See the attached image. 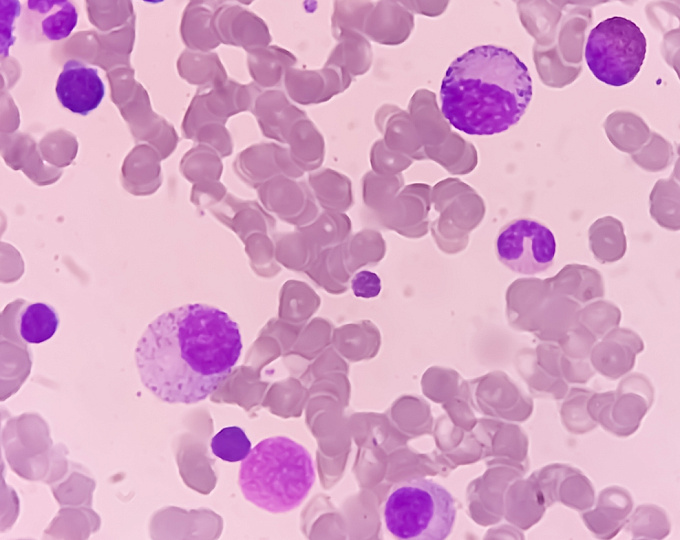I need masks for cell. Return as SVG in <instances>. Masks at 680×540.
Listing matches in <instances>:
<instances>
[{
    "instance_id": "6da1fadb",
    "label": "cell",
    "mask_w": 680,
    "mask_h": 540,
    "mask_svg": "<svg viewBox=\"0 0 680 540\" xmlns=\"http://www.w3.org/2000/svg\"><path fill=\"white\" fill-rule=\"evenodd\" d=\"M243 349L238 324L223 310L189 303L148 324L134 358L142 384L159 400L196 404L229 376Z\"/></svg>"
},
{
    "instance_id": "7a4b0ae2",
    "label": "cell",
    "mask_w": 680,
    "mask_h": 540,
    "mask_svg": "<svg viewBox=\"0 0 680 540\" xmlns=\"http://www.w3.org/2000/svg\"><path fill=\"white\" fill-rule=\"evenodd\" d=\"M533 96L527 66L509 49L476 46L448 67L440 88L441 111L457 130L493 135L518 123Z\"/></svg>"
},
{
    "instance_id": "3957f363",
    "label": "cell",
    "mask_w": 680,
    "mask_h": 540,
    "mask_svg": "<svg viewBox=\"0 0 680 540\" xmlns=\"http://www.w3.org/2000/svg\"><path fill=\"white\" fill-rule=\"evenodd\" d=\"M316 478L309 451L296 441L275 436L261 440L240 465L238 485L244 498L270 513L299 507Z\"/></svg>"
},
{
    "instance_id": "277c9868",
    "label": "cell",
    "mask_w": 680,
    "mask_h": 540,
    "mask_svg": "<svg viewBox=\"0 0 680 540\" xmlns=\"http://www.w3.org/2000/svg\"><path fill=\"white\" fill-rule=\"evenodd\" d=\"M387 530L401 540H443L456 519L450 492L432 479L413 478L393 487L383 511Z\"/></svg>"
},
{
    "instance_id": "5b68a950",
    "label": "cell",
    "mask_w": 680,
    "mask_h": 540,
    "mask_svg": "<svg viewBox=\"0 0 680 540\" xmlns=\"http://www.w3.org/2000/svg\"><path fill=\"white\" fill-rule=\"evenodd\" d=\"M646 50V37L640 28L627 18L615 16L601 21L590 31L585 60L599 81L620 87L636 78Z\"/></svg>"
},
{
    "instance_id": "8992f818",
    "label": "cell",
    "mask_w": 680,
    "mask_h": 540,
    "mask_svg": "<svg viewBox=\"0 0 680 540\" xmlns=\"http://www.w3.org/2000/svg\"><path fill=\"white\" fill-rule=\"evenodd\" d=\"M654 401V387L641 373L623 378L615 391L593 392L587 402L591 419L619 438L634 434Z\"/></svg>"
},
{
    "instance_id": "52a82bcc",
    "label": "cell",
    "mask_w": 680,
    "mask_h": 540,
    "mask_svg": "<svg viewBox=\"0 0 680 540\" xmlns=\"http://www.w3.org/2000/svg\"><path fill=\"white\" fill-rule=\"evenodd\" d=\"M498 260L515 273L534 275L553 264L556 240L542 223L519 218L504 225L495 240Z\"/></svg>"
},
{
    "instance_id": "ba28073f",
    "label": "cell",
    "mask_w": 680,
    "mask_h": 540,
    "mask_svg": "<svg viewBox=\"0 0 680 540\" xmlns=\"http://www.w3.org/2000/svg\"><path fill=\"white\" fill-rule=\"evenodd\" d=\"M530 478L547 507L560 503L583 512L595 503V490L591 481L578 468L569 464H548L535 471Z\"/></svg>"
},
{
    "instance_id": "9c48e42d",
    "label": "cell",
    "mask_w": 680,
    "mask_h": 540,
    "mask_svg": "<svg viewBox=\"0 0 680 540\" xmlns=\"http://www.w3.org/2000/svg\"><path fill=\"white\" fill-rule=\"evenodd\" d=\"M55 91L63 107L86 116L100 105L105 86L96 68L70 60L58 76Z\"/></svg>"
},
{
    "instance_id": "30bf717a",
    "label": "cell",
    "mask_w": 680,
    "mask_h": 540,
    "mask_svg": "<svg viewBox=\"0 0 680 540\" xmlns=\"http://www.w3.org/2000/svg\"><path fill=\"white\" fill-rule=\"evenodd\" d=\"M642 338L627 328L615 327L592 347L589 361L595 372L616 380L629 373L644 350Z\"/></svg>"
},
{
    "instance_id": "8fae6325",
    "label": "cell",
    "mask_w": 680,
    "mask_h": 540,
    "mask_svg": "<svg viewBox=\"0 0 680 540\" xmlns=\"http://www.w3.org/2000/svg\"><path fill=\"white\" fill-rule=\"evenodd\" d=\"M633 509L630 492L617 485L600 491L596 507L583 511L586 528L598 539L614 538L624 528Z\"/></svg>"
},
{
    "instance_id": "7c38bea8",
    "label": "cell",
    "mask_w": 680,
    "mask_h": 540,
    "mask_svg": "<svg viewBox=\"0 0 680 540\" xmlns=\"http://www.w3.org/2000/svg\"><path fill=\"white\" fill-rule=\"evenodd\" d=\"M251 112L262 134L272 140L285 143L291 127L301 115L282 90L262 91L255 99Z\"/></svg>"
},
{
    "instance_id": "4fadbf2b",
    "label": "cell",
    "mask_w": 680,
    "mask_h": 540,
    "mask_svg": "<svg viewBox=\"0 0 680 540\" xmlns=\"http://www.w3.org/2000/svg\"><path fill=\"white\" fill-rule=\"evenodd\" d=\"M222 37L227 44L246 51L268 46L272 37L266 23L255 13L239 5L228 6L220 17Z\"/></svg>"
},
{
    "instance_id": "5bb4252c",
    "label": "cell",
    "mask_w": 680,
    "mask_h": 540,
    "mask_svg": "<svg viewBox=\"0 0 680 540\" xmlns=\"http://www.w3.org/2000/svg\"><path fill=\"white\" fill-rule=\"evenodd\" d=\"M546 281L555 293L580 305L603 297L605 292L601 273L587 265L568 264Z\"/></svg>"
},
{
    "instance_id": "9a60e30c",
    "label": "cell",
    "mask_w": 680,
    "mask_h": 540,
    "mask_svg": "<svg viewBox=\"0 0 680 540\" xmlns=\"http://www.w3.org/2000/svg\"><path fill=\"white\" fill-rule=\"evenodd\" d=\"M237 166L247 180L257 183L272 174L286 172L290 167L289 152L273 142L254 144L239 154Z\"/></svg>"
},
{
    "instance_id": "2e32d148",
    "label": "cell",
    "mask_w": 680,
    "mask_h": 540,
    "mask_svg": "<svg viewBox=\"0 0 680 540\" xmlns=\"http://www.w3.org/2000/svg\"><path fill=\"white\" fill-rule=\"evenodd\" d=\"M295 57L277 45L258 47L247 51V66L254 83L261 89L281 85L285 72L295 64Z\"/></svg>"
},
{
    "instance_id": "e0dca14e",
    "label": "cell",
    "mask_w": 680,
    "mask_h": 540,
    "mask_svg": "<svg viewBox=\"0 0 680 540\" xmlns=\"http://www.w3.org/2000/svg\"><path fill=\"white\" fill-rule=\"evenodd\" d=\"M589 247L601 264L622 259L627 250V241L621 223L612 218L596 221L589 230Z\"/></svg>"
},
{
    "instance_id": "ac0fdd59",
    "label": "cell",
    "mask_w": 680,
    "mask_h": 540,
    "mask_svg": "<svg viewBox=\"0 0 680 540\" xmlns=\"http://www.w3.org/2000/svg\"><path fill=\"white\" fill-rule=\"evenodd\" d=\"M27 5L42 17L41 31L49 40L58 41L68 37L77 24L76 8L69 1H28Z\"/></svg>"
},
{
    "instance_id": "d6986e66",
    "label": "cell",
    "mask_w": 680,
    "mask_h": 540,
    "mask_svg": "<svg viewBox=\"0 0 680 540\" xmlns=\"http://www.w3.org/2000/svg\"><path fill=\"white\" fill-rule=\"evenodd\" d=\"M59 318L55 309L42 302L29 304L20 314L18 333L27 343L40 344L56 332Z\"/></svg>"
},
{
    "instance_id": "ffe728a7",
    "label": "cell",
    "mask_w": 680,
    "mask_h": 540,
    "mask_svg": "<svg viewBox=\"0 0 680 540\" xmlns=\"http://www.w3.org/2000/svg\"><path fill=\"white\" fill-rule=\"evenodd\" d=\"M624 527L633 539L660 540L666 538L671 530L666 511L653 504L636 507L630 517L628 516Z\"/></svg>"
},
{
    "instance_id": "44dd1931",
    "label": "cell",
    "mask_w": 680,
    "mask_h": 540,
    "mask_svg": "<svg viewBox=\"0 0 680 540\" xmlns=\"http://www.w3.org/2000/svg\"><path fill=\"white\" fill-rule=\"evenodd\" d=\"M594 391L572 387L563 398L559 408L562 425L571 434H586L597 427L587 410V402Z\"/></svg>"
},
{
    "instance_id": "7402d4cb",
    "label": "cell",
    "mask_w": 680,
    "mask_h": 540,
    "mask_svg": "<svg viewBox=\"0 0 680 540\" xmlns=\"http://www.w3.org/2000/svg\"><path fill=\"white\" fill-rule=\"evenodd\" d=\"M620 321V309L603 300L590 302L579 310L577 316V323L586 328L597 341L611 329L618 327Z\"/></svg>"
},
{
    "instance_id": "603a6c76",
    "label": "cell",
    "mask_w": 680,
    "mask_h": 540,
    "mask_svg": "<svg viewBox=\"0 0 680 540\" xmlns=\"http://www.w3.org/2000/svg\"><path fill=\"white\" fill-rule=\"evenodd\" d=\"M251 442L244 430L238 426L221 429L210 443L212 453L226 462L244 460L251 451Z\"/></svg>"
},
{
    "instance_id": "cb8c5ba5",
    "label": "cell",
    "mask_w": 680,
    "mask_h": 540,
    "mask_svg": "<svg viewBox=\"0 0 680 540\" xmlns=\"http://www.w3.org/2000/svg\"><path fill=\"white\" fill-rule=\"evenodd\" d=\"M597 339L582 325L570 329L558 342L562 354L576 361H588Z\"/></svg>"
},
{
    "instance_id": "d4e9b609",
    "label": "cell",
    "mask_w": 680,
    "mask_h": 540,
    "mask_svg": "<svg viewBox=\"0 0 680 540\" xmlns=\"http://www.w3.org/2000/svg\"><path fill=\"white\" fill-rule=\"evenodd\" d=\"M561 354V349L557 343L543 342L536 348L535 361L549 376L562 378L560 369Z\"/></svg>"
},
{
    "instance_id": "484cf974",
    "label": "cell",
    "mask_w": 680,
    "mask_h": 540,
    "mask_svg": "<svg viewBox=\"0 0 680 540\" xmlns=\"http://www.w3.org/2000/svg\"><path fill=\"white\" fill-rule=\"evenodd\" d=\"M560 369L563 380L571 384H585L595 374L590 361L571 360L561 354Z\"/></svg>"
},
{
    "instance_id": "4316f807",
    "label": "cell",
    "mask_w": 680,
    "mask_h": 540,
    "mask_svg": "<svg viewBox=\"0 0 680 540\" xmlns=\"http://www.w3.org/2000/svg\"><path fill=\"white\" fill-rule=\"evenodd\" d=\"M381 287L379 276L368 270L359 271L351 280V289L354 295L360 298L377 297Z\"/></svg>"
}]
</instances>
